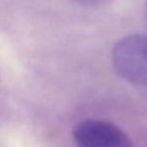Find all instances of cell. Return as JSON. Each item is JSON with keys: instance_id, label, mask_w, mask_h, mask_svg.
I'll list each match as a JSON object with an SVG mask.
<instances>
[{"instance_id": "cell-1", "label": "cell", "mask_w": 147, "mask_h": 147, "mask_svg": "<svg viewBox=\"0 0 147 147\" xmlns=\"http://www.w3.org/2000/svg\"><path fill=\"white\" fill-rule=\"evenodd\" d=\"M113 69L120 78L136 86H147V35L128 34L111 52Z\"/></svg>"}, {"instance_id": "cell-2", "label": "cell", "mask_w": 147, "mask_h": 147, "mask_svg": "<svg viewBox=\"0 0 147 147\" xmlns=\"http://www.w3.org/2000/svg\"><path fill=\"white\" fill-rule=\"evenodd\" d=\"M73 138L78 147H134L123 130L105 120L81 121L74 128Z\"/></svg>"}, {"instance_id": "cell-3", "label": "cell", "mask_w": 147, "mask_h": 147, "mask_svg": "<svg viewBox=\"0 0 147 147\" xmlns=\"http://www.w3.org/2000/svg\"><path fill=\"white\" fill-rule=\"evenodd\" d=\"M70 1L86 8H101L107 6L112 0H70Z\"/></svg>"}, {"instance_id": "cell-4", "label": "cell", "mask_w": 147, "mask_h": 147, "mask_svg": "<svg viewBox=\"0 0 147 147\" xmlns=\"http://www.w3.org/2000/svg\"><path fill=\"white\" fill-rule=\"evenodd\" d=\"M145 14H146V18H147V2H146V5H145Z\"/></svg>"}]
</instances>
